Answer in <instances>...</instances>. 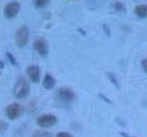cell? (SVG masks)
Instances as JSON below:
<instances>
[{
	"label": "cell",
	"instance_id": "cell-8",
	"mask_svg": "<svg viewBox=\"0 0 147 137\" xmlns=\"http://www.w3.org/2000/svg\"><path fill=\"white\" fill-rule=\"evenodd\" d=\"M26 74L32 82H39L40 77H41V71H40V67L38 65H29L26 67Z\"/></svg>",
	"mask_w": 147,
	"mask_h": 137
},
{
	"label": "cell",
	"instance_id": "cell-16",
	"mask_svg": "<svg viewBox=\"0 0 147 137\" xmlns=\"http://www.w3.org/2000/svg\"><path fill=\"white\" fill-rule=\"evenodd\" d=\"M6 128H8V124L4 122L3 120H0V132H4Z\"/></svg>",
	"mask_w": 147,
	"mask_h": 137
},
{
	"label": "cell",
	"instance_id": "cell-5",
	"mask_svg": "<svg viewBox=\"0 0 147 137\" xmlns=\"http://www.w3.org/2000/svg\"><path fill=\"white\" fill-rule=\"evenodd\" d=\"M56 97L62 103H71L75 100V92L70 87H61V88H59Z\"/></svg>",
	"mask_w": 147,
	"mask_h": 137
},
{
	"label": "cell",
	"instance_id": "cell-19",
	"mask_svg": "<svg viewBox=\"0 0 147 137\" xmlns=\"http://www.w3.org/2000/svg\"><path fill=\"white\" fill-rule=\"evenodd\" d=\"M120 136H122V137H134V136H130L126 132H120Z\"/></svg>",
	"mask_w": 147,
	"mask_h": 137
},
{
	"label": "cell",
	"instance_id": "cell-20",
	"mask_svg": "<svg viewBox=\"0 0 147 137\" xmlns=\"http://www.w3.org/2000/svg\"><path fill=\"white\" fill-rule=\"evenodd\" d=\"M3 69H4V62L0 61V70H3Z\"/></svg>",
	"mask_w": 147,
	"mask_h": 137
},
{
	"label": "cell",
	"instance_id": "cell-3",
	"mask_svg": "<svg viewBox=\"0 0 147 137\" xmlns=\"http://www.w3.org/2000/svg\"><path fill=\"white\" fill-rule=\"evenodd\" d=\"M36 124L41 128H49L57 124V117L53 113H44L36 118Z\"/></svg>",
	"mask_w": 147,
	"mask_h": 137
},
{
	"label": "cell",
	"instance_id": "cell-10",
	"mask_svg": "<svg viewBox=\"0 0 147 137\" xmlns=\"http://www.w3.org/2000/svg\"><path fill=\"white\" fill-rule=\"evenodd\" d=\"M134 11H135V14L138 18L143 19V18L147 16V5L146 4H138V5H136Z\"/></svg>",
	"mask_w": 147,
	"mask_h": 137
},
{
	"label": "cell",
	"instance_id": "cell-4",
	"mask_svg": "<svg viewBox=\"0 0 147 137\" xmlns=\"http://www.w3.org/2000/svg\"><path fill=\"white\" fill-rule=\"evenodd\" d=\"M21 113H23V106L18 102H13L5 107V115L9 120H16L21 116Z\"/></svg>",
	"mask_w": 147,
	"mask_h": 137
},
{
	"label": "cell",
	"instance_id": "cell-6",
	"mask_svg": "<svg viewBox=\"0 0 147 137\" xmlns=\"http://www.w3.org/2000/svg\"><path fill=\"white\" fill-rule=\"evenodd\" d=\"M20 9H21L20 3H18V1H10L9 4H6L5 8H4V15L8 18V19H13V18H15L18 14H19Z\"/></svg>",
	"mask_w": 147,
	"mask_h": 137
},
{
	"label": "cell",
	"instance_id": "cell-13",
	"mask_svg": "<svg viewBox=\"0 0 147 137\" xmlns=\"http://www.w3.org/2000/svg\"><path fill=\"white\" fill-rule=\"evenodd\" d=\"M32 137H53V136H51V133L44 131V130H40V131L35 132L34 135H32Z\"/></svg>",
	"mask_w": 147,
	"mask_h": 137
},
{
	"label": "cell",
	"instance_id": "cell-11",
	"mask_svg": "<svg viewBox=\"0 0 147 137\" xmlns=\"http://www.w3.org/2000/svg\"><path fill=\"white\" fill-rule=\"evenodd\" d=\"M112 8H113V10H115L116 13H125V11H126V5L122 4V3H120V1H115V3H113Z\"/></svg>",
	"mask_w": 147,
	"mask_h": 137
},
{
	"label": "cell",
	"instance_id": "cell-2",
	"mask_svg": "<svg viewBox=\"0 0 147 137\" xmlns=\"http://www.w3.org/2000/svg\"><path fill=\"white\" fill-rule=\"evenodd\" d=\"M29 36H30V31L26 25H23L16 30L15 34V43L19 47H25L29 43Z\"/></svg>",
	"mask_w": 147,
	"mask_h": 137
},
{
	"label": "cell",
	"instance_id": "cell-18",
	"mask_svg": "<svg viewBox=\"0 0 147 137\" xmlns=\"http://www.w3.org/2000/svg\"><path fill=\"white\" fill-rule=\"evenodd\" d=\"M141 66H142V70L147 74V57L146 59H143L142 62H141Z\"/></svg>",
	"mask_w": 147,
	"mask_h": 137
},
{
	"label": "cell",
	"instance_id": "cell-17",
	"mask_svg": "<svg viewBox=\"0 0 147 137\" xmlns=\"http://www.w3.org/2000/svg\"><path fill=\"white\" fill-rule=\"evenodd\" d=\"M55 137H74L71 133H69V132H59Z\"/></svg>",
	"mask_w": 147,
	"mask_h": 137
},
{
	"label": "cell",
	"instance_id": "cell-7",
	"mask_svg": "<svg viewBox=\"0 0 147 137\" xmlns=\"http://www.w3.org/2000/svg\"><path fill=\"white\" fill-rule=\"evenodd\" d=\"M34 49L41 56H46L49 54V44L44 38H36L34 41Z\"/></svg>",
	"mask_w": 147,
	"mask_h": 137
},
{
	"label": "cell",
	"instance_id": "cell-15",
	"mask_svg": "<svg viewBox=\"0 0 147 137\" xmlns=\"http://www.w3.org/2000/svg\"><path fill=\"white\" fill-rule=\"evenodd\" d=\"M6 57H8V60H9V62L11 65H14V66H18V61H16V59L10 53H6Z\"/></svg>",
	"mask_w": 147,
	"mask_h": 137
},
{
	"label": "cell",
	"instance_id": "cell-1",
	"mask_svg": "<svg viewBox=\"0 0 147 137\" xmlns=\"http://www.w3.org/2000/svg\"><path fill=\"white\" fill-rule=\"evenodd\" d=\"M14 96L19 100H23V99H26L29 94H30V82L26 77L24 76H20L19 79L16 80L15 85H14Z\"/></svg>",
	"mask_w": 147,
	"mask_h": 137
},
{
	"label": "cell",
	"instance_id": "cell-14",
	"mask_svg": "<svg viewBox=\"0 0 147 137\" xmlns=\"http://www.w3.org/2000/svg\"><path fill=\"white\" fill-rule=\"evenodd\" d=\"M107 76H109V79H110V81L115 85V87H120V84H119V81H117V79H116V76L113 75V74H111V72H109L107 74Z\"/></svg>",
	"mask_w": 147,
	"mask_h": 137
},
{
	"label": "cell",
	"instance_id": "cell-12",
	"mask_svg": "<svg viewBox=\"0 0 147 137\" xmlns=\"http://www.w3.org/2000/svg\"><path fill=\"white\" fill-rule=\"evenodd\" d=\"M49 4H50V0H34L35 8H39V9L46 8V6L49 5Z\"/></svg>",
	"mask_w": 147,
	"mask_h": 137
},
{
	"label": "cell",
	"instance_id": "cell-9",
	"mask_svg": "<svg viewBox=\"0 0 147 137\" xmlns=\"http://www.w3.org/2000/svg\"><path fill=\"white\" fill-rule=\"evenodd\" d=\"M42 86H44V88H46V90L54 88V86H55L54 76L50 75V74H45V76H44V79H42Z\"/></svg>",
	"mask_w": 147,
	"mask_h": 137
}]
</instances>
